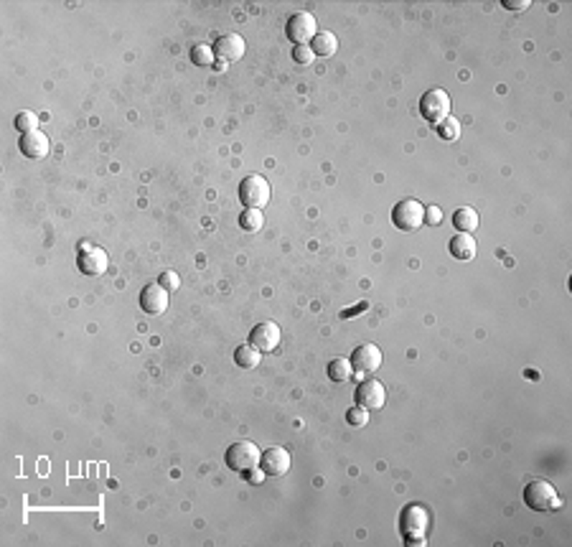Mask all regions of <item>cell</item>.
<instances>
[{
	"label": "cell",
	"mask_w": 572,
	"mask_h": 547,
	"mask_svg": "<svg viewBox=\"0 0 572 547\" xmlns=\"http://www.w3.org/2000/svg\"><path fill=\"white\" fill-rule=\"evenodd\" d=\"M427 525H430V514L422 504H407L399 514V532L407 545H422Z\"/></svg>",
	"instance_id": "1"
},
{
	"label": "cell",
	"mask_w": 572,
	"mask_h": 547,
	"mask_svg": "<svg viewBox=\"0 0 572 547\" xmlns=\"http://www.w3.org/2000/svg\"><path fill=\"white\" fill-rule=\"evenodd\" d=\"M524 504L534 512H555L562 507L557 489L544 479H532L524 487Z\"/></svg>",
	"instance_id": "2"
},
{
	"label": "cell",
	"mask_w": 572,
	"mask_h": 547,
	"mask_svg": "<svg viewBox=\"0 0 572 547\" xmlns=\"http://www.w3.org/2000/svg\"><path fill=\"white\" fill-rule=\"evenodd\" d=\"M259 456H262V451H259L252 441H236L227 448L224 461H227V466L232 469V471L247 473L259 466Z\"/></svg>",
	"instance_id": "3"
},
{
	"label": "cell",
	"mask_w": 572,
	"mask_h": 547,
	"mask_svg": "<svg viewBox=\"0 0 572 547\" xmlns=\"http://www.w3.org/2000/svg\"><path fill=\"white\" fill-rule=\"evenodd\" d=\"M392 221L397 229L402 232H415L425 224V206L419 204L417 199H402L399 204L392 209Z\"/></svg>",
	"instance_id": "4"
},
{
	"label": "cell",
	"mask_w": 572,
	"mask_h": 547,
	"mask_svg": "<svg viewBox=\"0 0 572 547\" xmlns=\"http://www.w3.org/2000/svg\"><path fill=\"white\" fill-rule=\"evenodd\" d=\"M239 199L244 209H262L270 201V183L257 174H250L239 183Z\"/></svg>",
	"instance_id": "5"
},
{
	"label": "cell",
	"mask_w": 572,
	"mask_h": 547,
	"mask_svg": "<svg viewBox=\"0 0 572 547\" xmlns=\"http://www.w3.org/2000/svg\"><path fill=\"white\" fill-rule=\"evenodd\" d=\"M419 115L425 117L427 122H442L450 115V94L445 90H430L422 94L419 99Z\"/></svg>",
	"instance_id": "6"
},
{
	"label": "cell",
	"mask_w": 572,
	"mask_h": 547,
	"mask_svg": "<svg viewBox=\"0 0 572 547\" xmlns=\"http://www.w3.org/2000/svg\"><path fill=\"white\" fill-rule=\"evenodd\" d=\"M285 33H288V38L293 41V44H308V41H313V36L318 33V28H315V18H313V13H308V10H300V13H293L288 18V23H285Z\"/></svg>",
	"instance_id": "7"
},
{
	"label": "cell",
	"mask_w": 572,
	"mask_h": 547,
	"mask_svg": "<svg viewBox=\"0 0 572 547\" xmlns=\"http://www.w3.org/2000/svg\"><path fill=\"white\" fill-rule=\"evenodd\" d=\"M76 267H79V273L89 275V278H99V275L107 273L110 258H107L105 250H99V247H87V244H82V250L76 255Z\"/></svg>",
	"instance_id": "8"
},
{
	"label": "cell",
	"mask_w": 572,
	"mask_h": 547,
	"mask_svg": "<svg viewBox=\"0 0 572 547\" xmlns=\"http://www.w3.org/2000/svg\"><path fill=\"white\" fill-rule=\"evenodd\" d=\"M280 326L275 323V321H262V323H257V326L250 331V339L247 342L254 346V349H259L262 354H270V351H275L277 346H280Z\"/></svg>",
	"instance_id": "9"
},
{
	"label": "cell",
	"mask_w": 572,
	"mask_h": 547,
	"mask_svg": "<svg viewBox=\"0 0 572 547\" xmlns=\"http://www.w3.org/2000/svg\"><path fill=\"white\" fill-rule=\"evenodd\" d=\"M354 397H356L358 407H364V410H379V407H384V397H387V392H384V385H381L379 380L369 377V380L358 382Z\"/></svg>",
	"instance_id": "10"
},
{
	"label": "cell",
	"mask_w": 572,
	"mask_h": 547,
	"mask_svg": "<svg viewBox=\"0 0 572 547\" xmlns=\"http://www.w3.org/2000/svg\"><path fill=\"white\" fill-rule=\"evenodd\" d=\"M259 469H262L267 479H280L290 471V453L285 448L272 446L259 456Z\"/></svg>",
	"instance_id": "11"
},
{
	"label": "cell",
	"mask_w": 572,
	"mask_h": 547,
	"mask_svg": "<svg viewBox=\"0 0 572 547\" xmlns=\"http://www.w3.org/2000/svg\"><path fill=\"white\" fill-rule=\"evenodd\" d=\"M168 293L160 283H150V285H145L143 290H140V308H143L148 316H160V313H166L168 308Z\"/></svg>",
	"instance_id": "12"
},
{
	"label": "cell",
	"mask_w": 572,
	"mask_h": 547,
	"mask_svg": "<svg viewBox=\"0 0 572 547\" xmlns=\"http://www.w3.org/2000/svg\"><path fill=\"white\" fill-rule=\"evenodd\" d=\"M351 367H354V372L374 374L381 367V351L374 344H361L351 351Z\"/></svg>",
	"instance_id": "13"
},
{
	"label": "cell",
	"mask_w": 572,
	"mask_h": 547,
	"mask_svg": "<svg viewBox=\"0 0 572 547\" xmlns=\"http://www.w3.org/2000/svg\"><path fill=\"white\" fill-rule=\"evenodd\" d=\"M214 56L219 61H236L242 59L244 53V38L239 36V33H224V36H219L216 41H214Z\"/></svg>",
	"instance_id": "14"
},
{
	"label": "cell",
	"mask_w": 572,
	"mask_h": 547,
	"mask_svg": "<svg viewBox=\"0 0 572 547\" xmlns=\"http://www.w3.org/2000/svg\"><path fill=\"white\" fill-rule=\"evenodd\" d=\"M18 151L31 160L46 158V155H49V137H46L41 130L23 133V135L18 137Z\"/></svg>",
	"instance_id": "15"
},
{
	"label": "cell",
	"mask_w": 572,
	"mask_h": 547,
	"mask_svg": "<svg viewBox=\"0 0 572 547\" xmlns=\"http://www.w3.org/2000/svg\"><path fill=\"white\" fill-rule=\"evenodd\" d=\"M448 250H450V255L456 260H473L476 258V239H473V235H456V237H450V242H448Z\"/></svg>",
	"instance_id": "16"
},
{
	"label": "cell",
	"mask_w": 572,
	"mask_h": 547,
	"mask_svg": "<svg viewBox=\"0 0 572 547\" xmlns=\"http://www.w3.org/2000/svg\"><path fill=\"white\" fill-rule=\"evenodd\" d=\"M453 227L458 232H463V235H473L478 229V214L473 212L471 206H460V209L453 212Z\"/></svg>",
	"instance_id": "17"
},
{
	"label": "cell",
	"mask_w": 572,
	"mask_h": 547,
	"mask_svg": "<svg viewBox=\"0 0 572 547\" xmlns=\"http://www.w3.org/2000/svg\"><path fill=\"white\" fill-rule=\"evenodd\" d=\"M311 51L315 53V56H333V53L338 51V38H336L331 31H320V33L313 36Z\"/></svg>",
	"instance_id": "18"
},
{
	"label": "cell",
	"mask_w": 572,
	"mask_h": 547,
	"mask_svg": "<svg viewBox=\"0 0 572 547\" xmlns=\"http://www.w3.org/2000/svg\"><path fill=\"white\" fill-rule=\"evenodd\" d=\"M259 359H262V351L254 349L250 342L239 344L234 349V364L239 367V369H254V367L259 364Z\"/></svg>",
	"instance_id": "19"
},
{
	"label": "cell",
	"mask_w": 572,
	"mask_h": 547,
	"mask_svg": "<svg viewBox=\"0 0 572 547\" xmlns=\"http://www.w3.org/2000/svg\"><path fill=\"white\" fill-rule=\"evenodd\" d=\"M328 380L331 382H346L354 377V367H351V359L336 357L328 362Z\"/></svg>",
	"instance_id": "20"
},
{
	"label": "cell",
	"mask_w": 572,
	"mask_h": 547,
	"mask_svg": "<svg viewBox=\"0 0 572 547\" xmlns=\"http://www.w3.org/2000/svg\"><path fill=\"white\" fill-rule=\"evenodd\" d=\"M189 56H191V61L196 64V67H214L216 64V56H214V49L211 46H206V44H196L193 49L189 51Z\"/></svg>",
	"instance_id": "21"
},
{
	"label": "cell",
	"mask_w": 572,
	"mask_h": 547,
	"mask_svg": "<svg viewBox=\"0 0 572 547\" xmlns=\"http://www.w3.org/2000/svg\"><path fill=\"white\" fill-rule=\"evenodd\" d=\"M262 224H265V217H262L259 209H244V212L239 214V227H242L244 232H259Z\"/></svg>",
	"instance_id": "22"
},
{
	"label": "cell",
	"mask_w": 572,
	"mask_h": 547,
	"mask_svg": "<svg viewBox=\"0 0 572 547\" xmlns=\"http://www.w3.org/2000/svg\"><path fill=\"white\" fill-rule=\"evenodd\" d=\"M437 135H440L442 140H450V143L458 140V137H460V122H458L453 115H448L442 122H437Z\"/></svg>",
	"instance_id": "23"
},
{
	"label": "cell",
	"mask_w": 572,
	"mask_h": 547,
	"mask_svg": "<svg viewBox=\"0 0 572 547\" xmlns=\"http://www.w3.org/2000/svg\"><path fill=\"white\" fill-rule=\"evenodd\" d=\"M15 130L18 133H31V130H38V115L36 112H31V110H23V112H18L15 115Z\"/></svg>",
	"instance_id": "24"
},
{
	"label": "cell",
	"mask_w": 572,
	"mask_h": 547,
	"mask_svg": "<svg viewBox=\"0 0 572 547\" xmlns=\"http://www.w3.org/2000/svg\"><path fill=\"white\" fill-rule=\"evenodd\" d=\"M313 56H315V53L311 51V46H308V44L293 46V61H295V64H303V67H308V64L313 61Z\"/></svg>",
	"instance_id": "25"
},
{
	"label": "cell",
	"mask_w": 572,
	"mask_h": 547,
	"mask_svg": "<svg viewBox=\"0 0 572 547\" xmlns=\"http://www.w3.org/2000/svg\"><path fill=\"white\" fill-rule=\"evenodd\" d=\"M346 420H349V426H366V420H369V410H364V407H349V412H346Z\"/></svg>",
	"instance_id": "26"
},
{
	"label": "cell",
	"mask_w": 572,
	"mask_h": 547,
	"mask_svg": "<svg viewBox=\"0 0 572 547\" xmlns=\"http://www.w3.org/2000/svg\"><path fill=\"white\" fill-rule=\"evenodd\" d=\"M158 283L168 290V293H173V290H178V285H181V278H178L173 270H166V273L158 278Z\"/></svg>",
	"instance_id": "27"
},
{
	"label": "cell",
	"mask_w": 572,
	"mask_h": 547,
	"mask_svg": "<svg viewBox=\"0 0 572 547\" xmlns=\"http://www.w3.org/2000/svg\"><path fill=\"white\" fill-rule=\"evenodd\" d=\"M425 221H427V224H433V227H435V224H440V221H442V212L437 209V206H427V209H425Z\"/></svg>",
	"instance_id": "28"
},
{
	"label": "cell",
	"mask_w": 572,
	"mask_h": 547,
	"mask_svg": "<svg viewBox=\"0 0 572 547\" xmlns=\"http://www.w3.org/2000/svg\"><path fill=\"white\" fill-rule=\"evenodd\" d=\"M366 308H369V301H361V303H356L354 308H346V311H341V319H354L356 313H364Z\"/></svg>",
	"instance_id": "29"
},
{
	"label": "cell",
	"mask_w": 572,
	"mask_h": 547,
	"mask_svg": "<svg viewBox=\"0 0 572 547\" xmlns=\"http://www.w3.org/2000/svg\"><path fill=\"white\" fill-rule=\"evenodd\" d=\"M501 6L509 8V10H526L532 3H529V0H501Z\"/></svg>",
	"instance_id": "30"
},
{
	"label": "cell",
	"mask_w": 572,
	"mask_h": 547,
	"mask_svg": "<svg viewBox=\"0 0 572 547\" xmlns=\"http://www.w3.org/2000/svg\"><path fill=\"white\" fill-rule=\"evenodd\" d=\"M247 473H250V481H252V484H262V479H267L265 473H262V469H259V466H257V469H252V471H247Z\"/></svg>",
	"instance_id": "31"
},
{
	"label": "cell",
	"mask_w": 572,
	"mask_h": 547,
	"mask_svg": "<svg viewBox=\"0 0 572 547\" xmlns=\"http://www.w3.org/2000/svg\"><path fill=\"white\" fill-rule=\"evenodd\" d=\"M224 67H227V61H219V59H216V64H214V71H221Z\"/></svg>",
	"instance_id": "32"
}]
</instances>
